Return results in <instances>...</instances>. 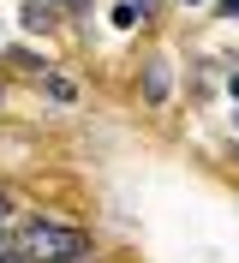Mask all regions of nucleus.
I'll use <instances>...</instances> for the list:
<instances>
[{
    "instance_id": "obj_1",
    "label": "nucleus",
    "mask_w": 239,
    "mask_h": 263,
    "mask_svg": "<svg viewBox=\"0 0 239 263\" xmlns=\"http://www.w3.org/2000/svg\"><path fill=\"white\" fill-rule=\"evenodd\" d=\"M24 239H30L36 257H84V239H78L72 228H54V221H30Z\"/></svg>"
},
{
    "instance_id": "obj_2",
    "label": "nucleus",
    "mask_w": 239,
    "mask_h": 263,
    "mask_svg": "<svg viewBox=\"0 0 239 263\" xmlns=\"http://www.w3.org/2000/svg\"><path fill=\"white\" fill-rule=\"evenodd\" d=\"M48 96H54V102H78V84H72V78H48Z\"/></svg>"
},
{
    "instance_id": "obj_3",
    "label": "nucleus",
    "mask_w": 239,
    "mask_h": 263,
    "mask_svg": "<svg viewBox=\"0 0 239 263\" xmlns=\"http://www.w3.org/2000/svg\"><path fill=\"white\" fill-rule=\"evenodd\" d=\"M161 90H168V72H161V66H150V102H161Z\"/></svg>"
},
{
    "instance_id": "obj_4",
    "label": "nucleus",
    "mask_w": 239,
    "mask_h": 263,
    "mask_svg": "<svg viewBox=\"0 0 239 263\" xmlns=\"http://www.w3.org/2000/svg\"><path fill=\"white\" fill-rule=\"evenodd\" d=\"M215 12H222V18H239V0H222V6H215Z\"/></svg>"
},
{
    "instance_id": "obj_5",
    "label": "nucleus",
    "mask_w": 239,
    "mask_h": 263,
    "mask_svg": "<svg viewBox=\"0 0 239 263\" xmlns=\"http://www.w3.org/2000/svg\"><path fill=\"white\" fill-rule=\"evenodd\" d=\"M227 90H233V102H239V72H233V84H227Z\"/></svg>"
},
{
    "instance_id": "obj_6",
    "label": "nucleus",
    "mask_w": 239,
    "mask_h": 263,
    "mask_svg": "<svg viewBox=\"0 0 239 263\" xmlns=\"http://www.w3.org/2000/svg\"><path fill=\"white\" fill-rule=\"evenodd\" d=\"M0 228H6V197H0Z\"/></svg>"
},
{
    "instance_id": "obj_7",
    "label": "nucleus",
    "mask_w": 239,
    "mask_h": 263,
    "mask_svg": "<svg viewBox=\"0 0 239 263\" xmlns=\"http://www.w3.org/2000/svg\"><path fill=\"white\" fill-rule=\"evenodd\" d=\"M66 6H84V0H66Z\"/></svg>"
},
{
    "instance_id": "obj_8",
    "label": "nucleus",
    "mask_w": 239,
    "mask_h": 263,
    "mask_svg": "<svg viewBox=\"0 0 239 263\" xmlns=\"http://www.w3.org/2000/svg\"><path fill=\"white\" fill-rule=\"evenodd\" d=\"M186 6H197V0H186Z\"/></svg>"
}]
</instances>
